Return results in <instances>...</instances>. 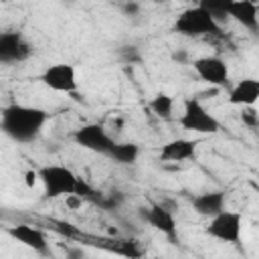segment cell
Returning <instances> with one entry per match:
<instances>
[{"label": "cell", "instance_id": "cell-1", "mask_svg": "<svg viewBox=\"0 0 259 259\" xmlns=\"http://www.w3.org/2000/svg\"><path fill=\"white\" fill-rule=\"evenodd\" d=\"M47 119H49V113L40 107H32L24 103H10L2 109L0 127L10 140L18 144H28L40 136Z\"/></svg>", "mask_w": 259, "mask_h": 259}, {"label": "cell", "instance_id": "cell-2", "mask_svg": "<svg viewBox=\"0 0 259 259\" xmlns=\"http://www.w3.org/2000/svg\"><path fill=\"white\" fill-rule=\"evenodd\" d=\"M172 30L180 36L200 38V36H221V22L202 6H190L182 10L172 24Z\"/></svg>", "mask_w": 259, "mask_h": 259}, {"label": "cell", "instance_id": "cell-3", "mask_svg": "<svg viewBox=\"0 0 259 259\" xmlns=\"http://www.w3.org/2000/svg\"><path fill=\"white\" fill-rule=\"evenodd\" d=\"M38 176L45 188V196L49 198H59V196L65 198L69 194H77L81 186V178L71 168L59 164H49L38 168Z\"/></svg>", "mask_w": 259, "mask_h": 259}, {"label": "cell", "instance_id": "cell-4", "mask_svg": "<svg viewBox=\"0 0 259 259\" xmlns=\"http://www.w3.org/2000/svg\"><path fill=\"white\" fill-rule=\"evenodd\" d=\"M178 123L186 132L194 134H217L221 132V121L194 97L184 99L182 113L178 117Z\"/></svg>", "mask_w": 259, "mask_h": 259}, {"label": "cell", "instance_id": "cell-5", "mask_svg": "<svg viewBox=\"0 0 259 259\" xmlns=\"http://www.w3.org/2000/svg\"><path fill=\"white\" fill-rule=\"evenodd\" d=\"M204 233L210 239H217L227 245H239L243 233V214L235 210H223L221 214L208 219Z\"/></svg>", "mask_w": 259, "mask_h": 259}, {"label": "cell", "instance_id": "cell-6", "mask_svg": "<svg viewBox=\"0 0 259 259\" xmlns=\"http://www.w3.org/2000/svg\"><path fill=\"white\" fill-rule=\"evenodd\" d=\"M73 140L77 146L89 152H95V154H103V156H109V152L115 146V140L107 134V130L101 123H85L77 127L73 132Z\"/></svg>", "mask_w": 259, "mask_h": 259}, {"label": "cell", "instance_id": "cell-7", "mask_svg": "<svg viewBox=\"0 0 259 259\" xmlns=\"http://www.w3.org/2000/svg\"><path fill=\"white\" fill-rule=\"evenodd\" d=\"M192 69L196 77L212 87H225L229 83V65L223 57L219 55H204L196 57L192 61Z\"/></svg>", "mask_w": 259, "mask_h": 259}, {"label": "cell", "instance_id": "cell-8", "mask_svg": "<svg viewBox=\"0 0 259 259\" xmlns=\"http://www.w3.org/2000/svg\"><path fill=\"white\" fill-rule=\"evenodd\" d=\"M40 81H42L45 87H49L53 91H59V93L77 91V71L69 63H53V65H49L42 71Z\"/></svg>", "mask_w": 259, "mask_h": 259}, {"label": "cell", "instance_id": "cell-9", "mask_svg": "<svg viewBox=\"0 0 259 259\" xmlns=\"http://www.w3.org/2000/svg\"><path fill=\"white\" fill-rule=\"evenodd\" d=\"M140 214H142V219H144L150 227H154L156 231H160L162 235H166L172 243H176V239H178V225H176L174 214H172L166 206H162V204H152V206H148V208H140Z\"/></svg>", "mask_w": 259, "mask_h": 259}, {"label": "cell", "instance_id": "cell-10", "mask_svg": "<svg viewBox=\"0 0 259 259\" xmlns=\"http://www.w3.org/2000/svg\"><path fill=\"white\" fill-rule=\"evenodd\" d=\"M8 235H10L14 241H18L20 245L32 249V251L38 253V255H47V253H49V241H47L45 233H42L38 227H34V225L16 223L14 227L8 229Z\"/></svg>", "mask_w": 259, "mask_h": 259}, {"label": "cell", "instance_id": "cell-11", "mask_svg": "<svg viewBox=\"0 0 259 259\" xmlns=\"http://www.w3.org/2000/svg\"><path fill=\"white\" fill-rule=\"evenodd\" d=\"M30 51H32L30 45L26 42V38L20 32L10 30V32L0 34V61L4 65L24 61L30 55Z\"/></svg>", "mask_w": 259, "mask_h": 259}, {"label": "cell", "instance_id": "cell-12", "mask_svg": "<svg viewBox=\"0 0 259 259\" xmlns=\"http://www.w3.org/2000/svg\"><path fill=\"white\" fill-rule=\"evenodd\" d=\"M227 16L249 32H259V8L251 0H229Z\"/></svg>", "mask_w": 259, "mask_h": 259}, {"label": "cell", "instance_id": "cell-13", "mask_svg": "<svg viewBox=\"0 0 259 259\" xmlns=\"http://www.w3.org/2000/svg\"><path fill=\"white\" fill-rule=\"evenodd\" d=\"M225 202H227V196L223 190H206L192 198V208L196 214L204 219H212L225 210Z\"/></svg>", "mask_w": 259, "mask_h": 259}, {"label": "cell", "instance_id": "cell-14", "mask_svg": "<svg viewBox=\"0 0 259 259\" xmlns=\"http://www.w3.org/2000/svg\"><path fill=\"white\" fill-rule=\"evenodd\" d=\"M259 101V79L247 77L237 81L229 91V103L239 107H253Z\"/></svg>", "mask_w": 259, "mask_h": 259}, {"label": "cell", "instance_id": "cell-15", "mask_svg": "<svg viewBox=\"0 0 259 259\" xmlns=\"http://www.w3.org/2000/svg\"><path fill=\"white\" fill-rule=\"evenodd\" d=\"M196 156V144L190 138H174L160 148V160L164 162H186Z\"/></svg>", "mask_w": 259, "mask_h": 259}, {"label": "cell", "instance_id": "cell-16", "mask_svg": "<svg viewBox=\"0 0 259 259\" xmlns=\"http://www.w3.org/2000/svg\"><path fill=\"white\" fill-rule=\"evenodd\" d=\"M138 156H140V148H138V144H134V142H115L113 150L109 152V158H111L115 164H121V166L136 164Z\"/></svg>", "mask_w": 259, "mask_h": 259}, {"label": "cell", "instance_id": "cell-17", "mask_svg": "<svg viewBox=\"0 0 259 259\" xmlns=\"http://www.w3.org/2000/svg\"><path fill=\"white\" fill-rule=\"evenodd\" d=\"M150 109L160 119H170L174 113V99L168 93H156L150 99Z\"/></svg>", "mask_w": 259, "mask_h": 259}, {"label": "cell", "instance_id": "cell-18", "mask_svg": "<svg viewBox=\"0 0 259 259\" xmlns=\"http://www.w3.org/2000/svg\"><path fill=\"white\" fill-rule=\"evenodd\" d=\"M217 20H221V18H227V6H229V0H225V2H200Z\"/></svg>", "mask_w": 259, "mask_h": 259}, {"label": "cell", "instance_id": "cell-19", "mask_svg": "<svg viewBox=\"0 0 259 259\" xmlns=\"http://www.w3.org/2000/svg\"><path fill=\"white\" fill-rule=\"evenodd\" d=\"M241 121L247 123V125H251V127H257V125H259V115H257L251 107H247V109L241 113Z\"/></svg>", "mask_w": 259, "mask_h": 259}, {"label": "cell", "instance_id": "cell-20", "mask_svg": "<svg viewBox=\"0 0 259 259\" xmlns=\"http://www.w3.org/2000/svg\"><path fill=\"white\" fill-rule=\"evenodd\" d=\"M38 182H40L38 170H26V172H24V184H26L28 188H34Z\"/></svg>", "mask_w": 259, "mask_h": 259}, {"label": "cell", "instance_id": "cell-21", "mask_svg": "<svg viewBox=\"0 0 259 259\" xmlns=\"http://www.w3.org/2000/svg\"><path fill=\"white\" fill-rule=\"evenodd\" d=\"M65 204H67L71 210H77V208H81V204H83V196H81V194H69V196H65Z\"/></svg>", "mask_w": 259, "mask_h": 259}, {"label": "cell", "instance_id": "cell-22", "mask_svg": "<svg viewBox=\"0 0 259 259\" xmlns=\"http://www.w3.org/2000/svg\"><path fill=\"white\" fill-rule=\"evenodd\" d=\"M121 8H123V12H125V14L134 16V14H138V10H140V4H136V2H130V4H123Z\"/></svg>", "mask_w": 259, "mask_h": 259}, {"label": "cell", "instance_id": "cell-23", "mask_svg": "<svg viewBox=\"0 0 259 259\" xmlns=\"http://www.w3.org/2000/svg\"><path fill=\"white\" fill-rule=\"evenodd\" d=\"M172 61H176V63H186V61H188V53H186V51H176V53H172Z\"/></svg>", "mask_w": 259, "mask_h": 259}, {"label": "cell", "instance_id": "cell-24", "mask_svg": "<svg viewBox=\"0 0 259 259\" xmlns=\"http://www.w3.org/2000/svg\"><path fill=\"white\" fill-rule=\"evenodd\" d=\"M83 257H85V253L81 249H71L69 251V259H83Z\"/></svg>", "mask_w": 259, "mask_h": 259}]
</instances>
